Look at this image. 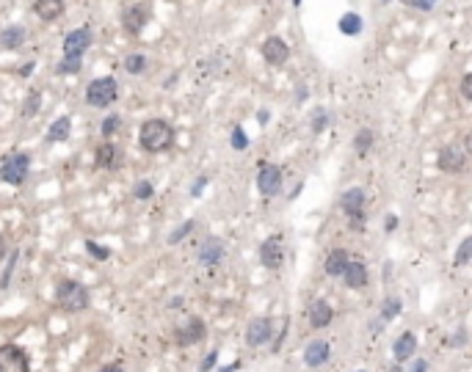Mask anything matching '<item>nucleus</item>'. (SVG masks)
Returning <instances> with one entry per match:
<instances>
[{
	"mask_svg": "<svg viewBox=\"0 0 472 372\" xmlns=\"http://www.w3.org/2000/svg\"><path fill=\"white\" fill-rule=\"evenodd\" d=\"M139 143L149 155L166 152L174 143V127L166 119H146L141 124V133H139Z\"/></svg>",
	"mask_w": 472,
	"mask_h": 372,
	"instance_id": "obj_1",
	"label": "nucleus"
},
{
	"mask_svg": "<svg viewBox=\"0 0 472 372\" xmlns=\"http://www.w3.org/2000/svg\"><path fill=\"white\" fill-rule=\"evenodd\" d=\"M55 303L69 312V315H78V312H86L92 298H89V289L81 284V281H72V279H64L58 281L55 287Z\"/></svg>",
	"mask_w": 472,
	"mask_h": 372,
	"instance_id": "obj_2",
	"label": "nucleus"
},
{
	"mask_svg": "<svg viewBox=\"0 0 472 372\" xmlns=\"http://www.w3.org/2000/svg\"><path fill=\"white\" fill-rule=\"evenodd\" d=\"M31 171V155L25 152H11L0 163V183L6 185H22Z\"/></svg>",
	"mask_w": 472,
	"mask_h": 372,
	"instance_id": "obj_3",
	"label": "nucleus"
},
{
	"mask_svg": "<svg viewBox=\"0 0 472 372\" xmlns=\"http://www.w3.org/2000/svg\"><path fill=\"white\" fill-rule=\"evenodd\" d=\"M340 210L348 215L354 232H362V229H365V190H362V187H348V190L340 196Z\"/></svg>",
	"mask_w": 472,
	"mask_h": 372,
	"instance_id": "obj_4",
	"label": "nucleus"
},
{
	"mask_svg": "<svg viewBox=\"0 0 472 372\" xmlns=\"http://www.w3.org/2000/svg\"><path fill=\"white\" fill-rule=\"evenodd\" d=\"M119 96V86L113 78H97L86 86V102L92 108H111Z\"/></svg>",
	"mask_w": 472,
	"mask_h": 372,
	"instance_id": "obj_5",
	"label": "nucleus"
},
{
	"mask_svg": "<svg viewBox=\"0 0 472 372\" xmlns=\"http://www.w3.org/2000/svg\"><path fill=\"white\" fill-rule=\"evenodd\" d=\"M282 169L277 163H260L257 171V190L263 193V199H274L282 190Z\"/></svg>",
	"mask_w": 472,
	"mask_h": 372,
	"instance_id": "obj_6",
	"label": "nucleus"
},
{
	"mask_svg": "<svg viewBox=\"0 0 472 372\" xmlns=\"http://www.w3.org/2000/svg\"><path fill=\"white\" fill-rule=\"evenodd\" d=\"M204 336H207V326H204V320L196 317V315L186 317V323H180V326L174 328V342H177L180 348H190V345L202 342Z\"/></svg>",
	"mask_w": 472,
	"mask_h": 372,
	"instance_id": "obj_7",
	"label": "nucleus"
},
{
	"mask_svg": "<svg viewBox=\"0 0 472 372\" xmlns=\"http://www.w3.org/2000/svg\"><path fill=\"white\" fill-rule=\"evenodd\" d=\"M0 372H31V359L20 345H0Z\"/></svg>",
	"mask_w": 472,
	"mask_h": 372,
	"instance_id": "obj_8",
	"label": "nucleus"
},
{
	"mask_svg": "<svg viewBox=\"0 0 472 372\" xmlns=\"http://www.w3.org/2000/svg\"><path fill=\"white\" fill-rule=\"evenodd\" d=\"M436 166H439V171H445V174H461L464 166H467V152H464L461 146L450 143V146H445V149L439 152Z\"/></svg>",
	"mask_w": 472,
	"mask_h": 372,
	"instance_id": "obj_9",
	"label": "nucleus"
},
{
	"mask_svg": "<svg viewBox=\"0 0 472 372\" xmlns=\"http://www.w3.org/2000/svg\"><path fill=\"white\" fill-rule=\"evenodd\" d=\"M271 336H274L271 317H254V320L246 326V345H249V348H260V345L271 342Z\"/></svg>",
	"mask_w": 472,
	"mask_h": 372,
	"instance_id": "obj_10",
	"label": "nucleus"
},
{
	"mask_svg": "<svg viewBox=\"0 0 472 372\" xmlns=\"http://www.w3.org/2000/svg\"><path fill=\"white\" fill-rule=\"evenodd\" d=\"M95 166L102 169V171L119 169V166H122V149H119L116 143H111V141H102L95 152Z\"/></svg>",
	"mask_w": 472,
	"mask_h": 372,
	"instance_id": "obj_11",
	"label": "nucleus"
},
{
	"mask_svg": "<svg viewBox=\"0 0 472 372\" xmlns=\"http://www.w3.org/2000/svg\"><path fill=\"white\" fill-rule=\"evenodd\" d=\"M260 262H263V268H268V271L282 268V262H284L282 237H268V240L260 245Z\"/></svg>",
	"mask_w": 472,
	"mask_h": 372,
	"instance_id": "obj_12",
	"label": "nucleus"
},
{
	"mask_svg": "<svg viewBox=\"0 0 472 372\" xmlns=\"http://www.w3.org/2000/svg\"><path fill=\"white\" fill-rule=\"evenodd\" d=\"M92 47V31L89 28H78L72 34H67L64 39V55L67 58H83V52Z\"/></svg>",
	"mask_w": 472,
	"mask_h": 372,
	"instance_id": "obj_13",
	"label": "nucleus"
},
{
	"mask_svg": "<svg viewBox=\"0 0 472 372\" xmlns=\"http://www.w3.org/2000/svg\"><path fill=\"white\" fill-rule=\"evenodd\" d=\"M263 58L271 66H284L290 58V47L284 45V39H279V36H268L263 42Z\"/></svg>",
	"mask_w": 472,
	"mask_h": 372,
	"instance_id": "obj_14",
	"label": "nucleus"
},
{
	"mask_svg": "<svg viewBox=\"0 0 472 372\" xmlns=\"http://www.w3.org/2000/svg\"><path fill=\"white\" fill-rule=\"evenodd\" d=\"M224 254H227L224 243H221L218 237H207V240L199 245V265H204V268H216V265L224 259Z\"/></svg>",
	"mask_w": 472,
	"mask_h": 372,
	"instance_id": "obj_15",
	"label": "nucleus"
},
{
	"mask_svg": "<svg viewBox=\"0 0 472 372\" xmlns=\"http://www.w3.org/2000/svg\"><path fill=\"white\" fill-rule=\"evenodd\" d=\"M331 359V348L329 342H324V339H312L307 348H304V364L307 367H324L326 362Z\"/></svg>",
	"mask_w": 472,
	"mask_h": 372,
	"instance_id": "obj_16",
	"label": "nucleus"
},
{
	"mask_svg": "<svg viewBox=\"0 0 472 372\" xmlns=\"http://www.w3.org/2000/svg\"><path fill=\"white\" fill-rule=\"evenodd\" d=\"M146 22H149V11H146L144 6H130V8H125V14H122V25H125V31H127L130 36H139L144 28H146Z\"/></svg>",
	"mask_w": 472,
	"mask_h": 372,
	"instance_id": "obj_17",
	"label": "nucleus"
},
{
	"mask_svg": "<svg viewBox=\"0 0 472 372\" xmlns=\"http://www.w3.org/2000/svg\"><path fill=\"white\" fill-rule=\"evenodd\" d=\"M342 281L351 289H365L368 287V265L362 259H348V265L342 271Z\"/></svg>",
	"mask_w": 472,
	"mask_h": 372,
	"instance_id": "obj_18",
	"label": "nucleus"
},
{
	"mask_svg": "<svg viewBox=\"0 0 472 372\" xmlns=\"http://www.w3.org/2000/svg\"><path fill=\"white\" fill-rule=\"evenodd\" d=\"M392 353H395V362H398V364H406V362L415 359V353H417V336H415L412 331H403V334L395 339Z\"/></svg>",
	"mask_w": 472,
	"mask_h": 372,
	"instance_id": "obj_19",
	"label": "nucleus"
},
{
	"mask_svg": "<svg viewBox=\"0 0 472 372\" xmlns=\"http://www.w3.org/2000/svg\"><path fill=\"white\" fill-rule=\"evenodd\" d=\"M307 317H310V326L321 331L334 320V309L329 306V301H312L307 309Z\"/></svg>",
	"mask_w": 472,
	"mask_h": 372,
	"instance_id": "obj_20",
	"label": "nucleus"
},
{
	"mask_svg": "<svg viewBox=\"0 0 472 372\" xmlns=\"http://www.w3.org/2000/svg\"><path fill=\"white\" fill-rule=\"evenodd\" d=\"M348 251L345 248H331L329 257H326V262H324V271H326V276L331 279H340L342 276V271H345V265H348Z\"/></svg>",
	"mask_w": 472,
	"mask_h": 372,
	"instance_id": "obj_21",
	"label": "nucleus"
},
{
	"mask_svg": "<svg viewBox=\"0 0 472 372\" xmlns=\"http://www.w3.org/2000/svg\"><path fill=\"white\" fill-rule=\"evenodd\" d=\"M34 11H36L39 20L53 22V20H58V17L64 14V0H36V3H34Z\"/></svg>",
	"mask_w": 472,
	"mask_h": 372,
	"instance_id": "obj_22",
	"label": "nucleus"
},
{
	"mask_svg": "<svg viewBox=\"0 0 472 372\" xmlns=\"http://www.w3.org/2000/svg\"><path fill=\"white\" fill-rule=\"evenodd\" d=\"M69 133H72V122H69V116H61V119H55L50 124L48 143H64V141L69 138Z\"/></svg>",
	"mask_w": 472,
	"mask_h": 372,
	"instance_id": "obj_23",
	"label": "nucleus"
},
{
	"mask_svg": "<svg viewBox=\"0 0 472 372\" xmlns=\"http://www.w3.org/2000/svg\"><path fill=\"white\" fill-rule=\"evenodd\" d=\"M22 42H25V28H20V25H11L0 34V50H17Z\"/></svg>",
	"mask_w": 472,
	"mask_h": 372,
	"instance_id": "obj_24",
	"label": "nucleus"
},
{
	"mask_svg": "<svg viewBox=\"0 0 472 372\" xmlns=\"http://www.w3.org/2000/svg\"><path fill=\"white\" fill-rule=\"evenodd\" d=\"M370 149H373V130L362 127V130L356 133V138H354V152H356L359 157H368Z\"/></svg>",
	"mask_w": 472,
	"mask_h": 372,
	"instance_id": "obj_25",
	"label": "nucleus"
},
{
	"mask_svg": "<svg viewBox=\"0 0 472 372\" xmlns=\"http://www.w3.org/2000/svg\"><path fill=\"white\" fill-rule=\"evenodd\" d=\"M340 31H342L345 36H356V34H362V17H359V14H354V11L342 14V17H340Z\"/></svg>",
	"mask_w": 472,
	"mask_h": 372,
	"instance_id": "obj_26",
	"label": "nucleus"
},
{
	"mask_svg": "<svg viewBox=\"0 0 472 372\" xmlns=\"http://www.w3.org/2000/svg\"><path fill=\"white\" fill-rule=\"evenodd\" d=\"M401 306H403V303H401V298H395V295H392V298H387V301L381 303V315H378V317H381L384 323H389V320H395V317L401 315Z\"/></svg>",
	"mask_w": 472,
	"mask_h": 372,
	"instance_id": "obj_27",
	"label": "nucleus"
},
{
	"mask_svg": "<svg viewBox=\"0 0 472 372\" xmlns=\"http://www.w3.org/2000/svg\"><path fill=\"white\" fill-rule=\"evenodd\" d=\"M125 69H127L130 75H141L144 69H146V58H144L141 52L127 55V58H125Z\"/></svg>",
	"mask_w": 472,
	"mask_h": 372,
	"instance_id": "obj_28",
	"label": "nucleus"
},
{
	"mask_svg": "<svg viewBox=\"0 0 472 372\" xmlns=\"http://www.w3.org/2000/svg\"><path fill=\"white\" fill-rule=\"evenodd\" d=\"M42 108V94L39 92H31L28 99H25V108H22V116H36Z\"/></svg>",
	"mask_w": 472,
	"mask_h": 372,
	"instance_id": "obj_29",
	"label": "nucleus"
},
{
	"mask_svg": "<svg viewBox=\"0 0 472 372\" xmlns=\"http://www.w3.org/2000/svg\"><path fill=\"white\" fill-rule=\"evenodd\" d=\"M119 127H122V119H119L116 113H111V116H105V122H102V136H105V138H113V136L119 133Z\"/></svg>",
	"mask_w": 472,
	"mask_h": 372,
	"instance_id": "obj_30",
	"label": "nucleus"
},
{
	"mask_svg": "<svg viewBox=\"0 0 472 372\" xmlns=\"http://www.w3.org/2000/svg\"><path fill=\"white\" fill-rule=\"evenodd\" d=\"M470 257H472V237H464L461 245H459V254H456V265L464 268L470 262Z\"/></svg>",
	"mask_w": 472,
	"mask_h": 372,
	"instance_id": "obj_31",
	"label": "nucleus"
},
{
	"mask_svg": "<svg viewBox=\"0 0 472 372\" xmlns=\"http://www.w3.org/2000/svg\"><path fill=\"white\" fill-rule=\"evenodd\" d=\"M83 66H81V58H64L58 64V75H78Z\"/></svg>",
	"mask_w": 472,
	"mask_h": 372,
	"instance_id": "obj_32",
	"label": "nucleus"
},
{
	"mask_svg": "<svg viewBox=\"0 0 472 372\" xmlns=\"http://www.w3.org/2000/svg\"><path fill=\"white\" fill-rule=\"evenodd\" d=\"M230 143H232V149H237V152H243L246 146H249V136L243 133V127L237 124V127H232V136H230Z\"/></svg>",
	"mask_w": 472,
	"mask_h": 372,
	"instance_id": "obj_33",
	"label": "nucleus"
},
{
	"mask_svg": "<svg viewBox=\"0 0 472 372\" xmlns=\"http://www.w3.org/2000/svg\"><path fill=\"white\" fill-rule=\"evenodd\" d=\"M193 227H196L193 221H186V224H180V227H177L174 232L169 234V245H177V243H180V240L186 237V234H190V232H193Z\"/></svg>",
	"mask_w": 472,
	"mask_h": 372,
	"instance_id": "obj_34",
	"label": "nucleus"
},
{
	"mask_svg": "<svg viewBox=\"0 0 472 372\" xmlns=\"http://www.w3.org/2000/svg\"><path fill=\"white\" fill-rule=\"evenodd\" d=\"M133 196H136L139 201H146V199H152V196H155V187H152L149 180H141L139 185L133 187Z\"/></svg>",
	"mask_w": 472,
	"mask_h": 372,
	"instance_id": "obj_35",
	"label": "nucleus"
},
{
	"mask_svg": "<svg viewBox=\"0 0 472 372\" xmlns=\"http://www.w3.org/2000/svg\"><path fill=\"white\" fill-rule=\"evenodd\" d=\"M86 251H89L95 259H108V257H111V248L99 245V243H95V240H86Z\"/></svg>",
	"mask_w": 472,
	"mask_h": 372,
	"instance_id": "obj_36",
	"label": "nucleus"
},
{
	"mask_svg": "<svg viewBox=\"0 0 472 372\" xmlns=\"http://www.w3.org/2000/svg\"><path fill=\"white\" fill-rule=\"evenodd\" d=\"M326 124H329L326 110H318V116L312 119V133H315V136H318V133H324V130H326Z\"/></svg>",
	"mask_w": 472,
	"mask_h": 372,
	"instance_id": "obj_37",
	"label": "nucleus"
},
{
	"mask_svg": "<svg viewBox=\"0 0 472 372\" xmlns=\"http://www.w3.org/2000/svg\"><path fill=\"white\" fill-rule=\"evenodd\" d=\"M17 257H20V251H14V254H11V262H8V268H6V273H3V279H0V289H6V287H8L11 273H14V262H17Z\"/></svg>",
	"mask_w": 472,
	"mask_h": 372,
	"instance_id": "obj_38",
	"label": "nucleus"
},
{
	"mask_svg": "<svg viewBox=\"0 0 472 372\" xmlns=\"http://www.w3.org/2000/svg\"><path fill=\"white\" fill-rule=\"evenodd\" d=\"M216 362H218V353L213 350V353H210V356H207V359L202 362V364H199V370H202V372H210L213 367H216Z\"/></svg>",
	"mask_w": 472,
	"mask_h": 372,
	"instance_id": "obj_39",
	"label": "nucleus"
},
{
	"mask_svg": "<svg viewBox=\"0 0 472 372\" xmlns=\"http://www.w3.org/2000/svg\"><path fill=\"white\" fill-rule=\"evenodd\" d=\"M461 96H464V99H472V75L470 72H467L464 80H461Z\"/></svg>",
	"mask_w": 472,
	"mask_h": 372,
	"instance_id": "obj_40",
	"label": "nucleus"
},
{
	"mask_svg": "<svg viewBox=\"0 0 472 372\" xmlns=\"http://www.w3.org/2000/svg\"><path fill=\"white\" fill-rule=\"evenodd\" d=\"M406 372H428V362H425V359H415L412 367H409Z\"/></svg>",
	"mask_w": 472,
	"mask_h": 372,
	"instance_id": "obj_41",
	"label": "nucleus"
},
{
	"mask_svg": "<svg viewBox=\"0 0 472 372\" xmlns=\"http://www.w3.org/2000/svg\"><path fill=\"white\" fill-rule=\"evenodd\" d=\"M415 6H417V8H423V11H431V8L436 6V0H415Z\"/></svg>",
	"mask_w": 472,
	"mask_h": 372,
	"instance_id": "obj_42",
	"label": "nucleus"
},
{
	"mask_svg": "<svg viewBox=\"0 0 472 372\" xmlns=\"http://www.w3.org/2000/svg\"><path fill=\"white\" fill-rule=\"evenodd\" d=\"M207 183H210V177H202V180L193 185V190H190V193H193V196H199V193H202V187L207 185Z\"/></svg>",
	"mask_w": 472,
	"mask_h": 372,
	"instance_id": "obj_43",
	"label": "nucleus"
},
{
	"mask_svg": "<svg viewBox=\"0 0 472 372\" xmlns=\"http://www.w3.org/2000/svg\"><path fill=\"white\" fill-rule=\"evenodd\" d=\"M464 339H467V334H464V328H461V331H459V334L450 339V345H464Z\"/></svg>",
	"mask_w": 472,
	"mask_h": 372,
	"instance_id": "obj_44",
	"label": "nucleus"
},
{
	"mask_svg": "<svg viewBox=\"0 0 472 372\" xmlns=\"http://www.w3.org/2000/svg\"><path fill=\"white\" fill-rule=\"evenodd\" d=\"M34 66H36L34 61H28V64H22V69H20V75H22V78H25V75H31V72H34Z\"/></svg>",
	"mask_w": 472,
	"mask_h": 372,
	"instance_id": "obj_45",
	"label": "nucleus"
},
{
	"mask_svg": "<svg viewBox=\"0 0 472 372\" xmlns=\"http://www.w3.org/2000/svg\"><path fill=\"white\" fill-rule=\"evenodd\" d=\"M395 227H398V215H389L387 218V232H395Z\"/></svg>",
	"mask_w": 472,
	"mask_h": 372,
	"instance_id": "obj_46",
	"label": "nucleus"
},
{
	"mask_svg": "<svg viewBox=\"0 0 472 372\" xmlns=\"http://www.w3.org/2000/svg\"><path fill=\"white\" fill-rule=\"evenodd\" d=\"M99 372H125V367H122V364H108V367H102Z\"/></svg>",
	"mask_w": 472,
	"mask_h": 372,
	"instance_id": "obj_47",
	"label": "nucleus"
},
{
	"mask_svg": "<svg viewBox=\"0 0 472 372\" xmlns=\"http://www.w3.org/2000/svg\"><path fill=\"white\" fill-rule=\"evenodd\" d=\"M240 370V362H235V364H230V367H221V372H235Z\"/></svg>",
	"mask_w": 472,
	"mask_h": 372,
	"instance_id": "obj_48",
	"label": "nucleus"
},
{
	"mask_svg": "<svg viewBox=\"0 0 472 372\" xmlns=\"http://www.w3.org/2000/svg\"><path fill=\"white\" fill-rule=\"evenodd\" d=\"M6 257V240H3V234H0V259Z\"/></svg>",
	"mask_w": 472,
	"mask_h": 372,
	"instance_id": "obj_49",
	"label": "nucleus"
},
{
	"mask_svg": "<svg viewBox=\"0 0 472 372\" xmlns=\"http://www.w3.org/2000/svg\"><path fill=\"white\" fill-rule=\"evenodd\" d=\"M401 3H406V6H415V0H401Z\"/></svg>",
	"mask_w": 472,
	"mask_h": 372,
	"instance_id": "obj_50",
	"label": "nucleus"
},
{
	"mask_svg": "<svg viewBox=\"0 0 472 372\" xmlns=\"http://www.w3.org/2000/svg\"><path fill=\"white\" fill-rule=\"evenodd\" d=\"M293 6H301V0H293Z\"/></svg>",
	"mask_w": 472,
	"mask_h": 372,
	"instance_id": "obj_51",
	"label": "nucleus"
},
{
	"mask_svg": "<svg viewBox=\"0 0 472 372\" xmlns=\"http://www.w3.org/2000/svg\"><path fill=\"white\" fill-rule=\"evenodd\" d=\"M356 372H365V370H356Z\"/></svg>",
	"mask_w": 472,
	"mask_h": 372,
	"instance_id": "obj_52",
	"label": "nucleus"
}]
</instances>
